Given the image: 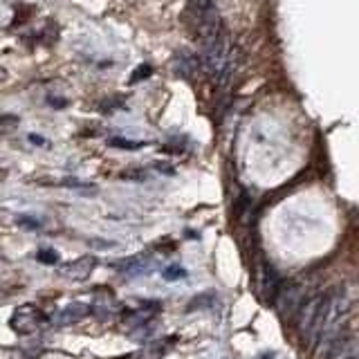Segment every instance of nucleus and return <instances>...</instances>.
Listing matches in <instances>:
<instances>
[{
	"label": "nucleus",
	"instance_id": "nucleus-1",
	"mask_svg": "<svg viewBox=\"0 0 359 359\" xmlns=\"http://www.w3.org/2000/svg\"><path fill=\"white\" fill-rule=\"evenodd\" d=\"M200 39H202V50H205V63L207 70L213 76L216 83H227L229 72H231V56H229V43L224 36V29L220 25V18L216 11L209 9L202 14L200 20Z\"/></svg>",
	"mask_w": 359,
	"mask_h": 359
},
{
	"label": "nucleus",
	"instance_id": "nucleus-2",
	"mask_svg": "<svg viewBox=\"0 0 359 359\" xmlns=\"http://www.w3.org/2000/svg\"><path fill=\"white\" fill-rule=\"evenodd\" d=\"M330 294L332 292H321V294H314L308 301L301 303L297 328H299L301 341L306 346H317L319 341L323 325H325V317H328Z\"/></svg>",
	"mask_w": 359,
	"mask_h": 359
},
{
	"label": "nucleus",
	"instance_id": "nucleus-3",
	"mask_svg": "<svg viewBox=\"0 0 359 359\" xmlns=\"http://www.w3.org/2000/svg\"><path fill=\"white\" fill-rule=\"evenodd\" d=\"M43 321L41 310L34 306V303H22L18 306L9 317V328L16 334H32L39 330V325Z\"/></svg>",
	"mask_w": 359,
	"mask_h": 359
},
{
	"label": "nucleus",
	"instance_id": "nucleus-4",
	"mask_svg": "<svg viewBox=\"0 0 359 359\" xmlns=\"http://www.w3.org/2000/svg\"><path fill=\"white\" fill-rule=\"evenodd\" d=\"M276 314L280 319H290L292 314L299 312L301 308V285L299 283H285L280 285L278 294L274 299Z\"/></svg>",
	"mask_w": 359,
	"mask_h": 359
},
{
	"label": "nucleus",
	"instance_id": "nucleus-5",
	"mask_svg": "<svg viewBox=\"0 0 359 359\" xmlns=\"http://www.w3.org/2000/svg\"><path fill=\"white\" fill-rule=\"evenodd\" d=\"M278 290H280V280H278V274L274 272V267H269L267 263L261 265V269H258V276H256L258 299H261L263 303H274Z\"/></svg>",
	"mask_w": 359,
	"mask_h": 359
},
{
	"label": "nucleus",
	"instance_id": "nucleus-6",
	"mask_svg": "<svg viewBox=\"0 0 359 359\" xmlns=\"http://www.w3.org/2000/svg\"><path fill=\"white\" fill-rule=\"evenodd\" d=\"M95 267H97V256L88 254V256L76 258V261H72V263H67L61 269V274L67 280H74V283H83V280L90 278V274H93Z\"/></svg>",
	"mask_w": 359,
	"mask_h": 359
},
{
	"label": "nucleus",
	"instance_id": "nucleus-7",
	"mask_svg": "<svg viewBox=\"0 0 359 359\" xmlns=\"http://www.w3.org/2000/svg\"><path fill=\"white\" fill-rule=\"evenodd\" d=\"M90 312H93V308H90L88 303H83V301L67 303L65 308H61L59 312L54 314V323L61 325V328H63V325H74L79 321H83Z\"/></svg>",
	"mask_w": 359,
	"mask_h": 359
},
{
	"label": "nucleus",
	"instance_id": "nucleus-8",
	"mask_svg": "<svg viewBox=\"0 0 359 359\" xmlns=\"http://www.w3.org/2000/svg\"><path fill=\"white\" fill-rule=\"evenodd\" d=\"M115 267L119 269L121 274L135 278V276H146L149 272H153V269H155V261H153V256L140 254V256L126 258V261H121V263H115Z\"/></svg>",
	"mask_w": 359,
	"mask_h": 359
},
{
	"label": "nucleus",
	"instance_id": "nucleus-9",
	"mask_svg": "<svg viewBox=\"0 0 359 359\" xmlns=\"http://www.w3.org/2000/svg\"><path fill=\"white\" fill-rule=\"evenodd\" d=\"M173 344H175V337H168V339H157V341L146 344L144 348H140L137 353H133V355L123 357V359H162L173 348Z\"/></svg>",
	"mask_w": 359,
	"mask_h": 359
},
{
	"label": "nucleus",
	"instance_id": "nucleus-10",
	"mask_svg": "<svg viewBox=\"0 0 359 359\" xmlns=\"http://www.w3.org/2000/svg\"><path fill=\"white\" fill-rule=\"evenodd\" d=\"M157 308H160V303H149V306L144 308H137V310H130L126 314V321H123V325L126 328H146V325L151 323V319L157 314Z\"/></svg>",
	"mask_w": 359,
	"mask_h": 359
},
{
	"label": "nucleus",
	"instance_id": "nucleus-11",
	"mask_svg": "<svg viewBox=\"0 0 359 359\" xmlns=\"http://www.w3.org/2000/svg\"><path fill=\"white\" fill-rule=\"evenodd\" d=\"M213 303H216V294L213 292H205V294H198L189 301L187 312H196V310H209Z\"/></svg>",
	"mask_w": 359,
	"mask_h": 359
},
{
	"label": "nucleus",
	"instance_id": "nucleus-12",
	"mask_svg": "<svg viewBox=\"0 0 359 359\" xmlns=\"http://www.w3.org/2000/svg\"><path fill=\"white\" fill-rule=\"evenodd\" d=\"M162 278L168 280V283H175V280L187 278V269L182 265H168V267H164Z\"/></svg>",
	"mask_w": 359,
	"mask_h": 359
},
{
	"label": "nucleus",
	"instance_id": "nucleus-13",
	"mask_svg": "<svg viewBox=\"0 0 359 359\" xmlns=\"http://www.w3.org/2000/svg\"><path fill=\"white\" fill-rule=\"evenodd\" d=\"M36 261L43 265H56L59 263V254H56L52 247H43V250H39V254H36Z\"/></svg>",
	"mask_w": 359,
	"mask_h": 359
},
{
	"label": "nucleus",
	"instance_id": "nucleus-14",
	"mask_svg": "<svg viewBox=\"0 0 359 359\" xmlns=\"http://www.w3.org/2000/svg\"><path fill=\"white\" fill-rule=\"evenodd\" d=\"M110 146H115V149H123V151H137L144 146V142H130V140H123V137H112Z\"/></svg>",
	"mask_w": 359,
	"mask_h": 359
},
{
	"label": "nucleus",
	"instance_id": "nucleus-15",
	"mask_svg": "<svg viewBox=\"0 0 359 359\" xmlns=\"http://www.w3.org/2000/svg\"><path fill=\"white\" fill-rule=\"evenodd\" d=\"M18 126V117L16 115H0V135L9 133Z\"/></svg>",
	"mask_w": 359,
	"mask_h": 359
},
{
	"label": "nucleus",
	"instance_id": "nucleus-16",
	"mask_svg": "<svg viewBox=\"0 0 359 359\" xmlns=\"http://www.w3.org/2000/svg\"><path fill=\"white\" fill-rule=\"evenodd\" d=\"M18 224H20V227H25V229H39L41 227V222L36 218H32V216H20Z\"/></svg>",
	"mask_w": 359,
	"mask_h": 359
},
{
	"label": "nucleus",
	"instance_id": "nucleus-17",
	"mask_svg": "<svg viewBox=\"0 0 359 359\" xmlns=\"http://www.w3.org/2000/svg\"><path fill=\"white\" fill-rule=\"evenodd\" d=\"M191 5H194V9L200 11V14H205V11L211 9V0H191Z\"/></svg>",
	"mask_w": 359,
	"mask_h": 359
},
{
	"label": "nucleus",
	"instance_id": "nucleus-18",
	"mask_svg": "<svg viewBox=\"0 0 359 359\" xmlns=\"http://www.w3.org/2000/svg\"><path fill=\"white\" fill-rule=\"evenodd\" d=\"M146 74H151V67L149 65H142L137 72H135L133 76H130V83H135V81H140V79H144Z\"/></svg>",
	"mask_w": 359,
	"mask_h": 359
},
{
	"label": "nucleus",
	"instance_id": "nucleus-19",
	"mask_svg": "<svg viewBox=\"0 0 359 359\" xmlns=\"http://www.w3.org/2000/svg\"><path fill=\"white\" fill-rule=\"evenodd\" d=\"M123 177H133V180H144V177H146V173H142V171H126V173H123Z\"/></svg>",
	"mask_w": 359,
	"mask_h": 359
}]
</instances>
